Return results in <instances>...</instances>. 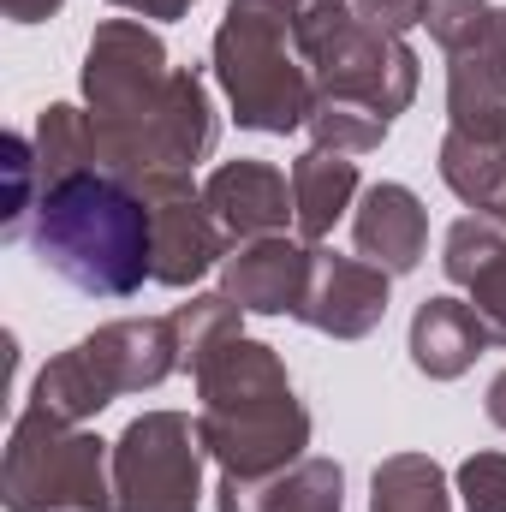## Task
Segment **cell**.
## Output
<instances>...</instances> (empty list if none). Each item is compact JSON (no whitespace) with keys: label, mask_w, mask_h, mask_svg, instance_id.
Segmentation results:
<instances>
[{"label":"cell","mask_w":506,"mask_h":512,"mask_svg":"<svg viewBox=\"0 0 506 512\" xmlns=\"http://www.w3.org/2000/svg\"><path fill=\"white\" fill-rule=\"evenodd\" d=\"M30 251L84 298H131L143 280H155L149 203L114 173H78L42 191L30 215Z\"/></svg>","instance_id":"obj_1"},{"label":"cell","mask_w":506,"mask_h":512,"mask_svg":"<svg viewBox=\"0 0 506 512\" xmlns=\"http://www.w3.org/2000/svg\"><path fill=\"white\" fill-rule=\"evenodd\" d=\"M197 435L221 477H274L304 459L310 411L262 340H233L197 370Z\"/></svg>","instance_id":"obj_2"},{"label":"cell","mask_w":506,"mask_h":512,"mask_svg":"<svg viewBox=\"0 0 506 512\" xmlns=\"http://www.w3.org/2000/svg\"><path fill=\"white\" fill-rule=\"evenodd\" d=\"M173 370H179L173 322L167 316H126V322H108V328L84 334L60 358H48V370L30 387V405L48 411V417H60V423H78L84 429L120 393L161 387Z\"/></svg>","instance_id":"obj_3"},{"label":"cell","mask_w":506,"mask_h":512,"mask_svg":"<svg viewBox=\"0 0 506 512\" xmlns=\"http://www.w3.org/2000/svg\"><path fill=\"white\" fill-rule=\"evenodd\" d=\"M6 512H114V447L48 411H24L0 459Z\"/></svg>","instance_id":"obj_4"},{"label":"cell","mask_w":506,"mask_h":512,"mask_svg":"<svg viewBox=\"0 0 506 512\" xmlns=\"http://www.w3.org/2000/svg\"><path fill=\"white\" fill-rule=\"evenodd\" d=\"M215 78L245 131L286 137L316 108V78L298 60L292 36L251 6H227V18L215 30Z\"/></svg>","instance_id":"obj_5"},{"label":"cell","mask_w":506,"mask_h":512,"mask_svg":"<svg viewBox=\"0 0 506 512\" xmlns=\"http://www.w3.org/2000/svg\"><path fill=\"white\" fill-rule=\"evenodd\" d=\"M203 435L185 411H143L114 441V512H197Z\"/></svg>","instance_id":"obj_6"},{"label":"cell","mask_w":506,"mask_h":512,"mask_svg":"<svg viewBox=\"0 0 506 512\" xmlns=\"http://www.w3.org/2000/svg\"><path fill=\"white\" fill-rule=\"evenodd\" d=\"M173 66L155 30H143L137 18H108L96 24L90 48H84V102L102 126H131L143 120L161 90H167Z\"/></svg>","instance_id":"obj_7"},{"label":"cell","mask_w":506,"mask_h":512,"mask_svg":"<svg viewBox=\"0 0 506 512\" xmlns=\"http://www.w3.org/2000/svg\"><path fill=\"white\" fill-rule=\"evenodd\" d=\"M316 96H346L376 108L381 120H399L417 96V54L405 48V36H387L376 24L352 18L316 60H310Z\"/></svg>","instance_id":"obj_8"},{"label":"cell","mask_w":506,"mask_h":512,"mask_svg":"<svg viewBox=\"0 0 506 512\" xmlns=\"http://www.w3.org/2000/svg\"><path fill=\"white\" fill-rule=\"evenodd\" d=\"M149 203V233H155V280L185 292L197 286L215 262H227V233L203 203V185L191 173H143L131 185Z\"/></svg>","instance_id":"obj_9"},{"label":"cell","mask_w":506,"mask_h":512,"mask_svg":"<svg viewBox=\"0 0 506 512\" xmlns=\"http://www.w3.org/2000/svg\"><path fill=\"white\" fill-rule=\"evenodd\" d=\"M387 280L376 262L364 256H334V251H310V286L298 304V322L328 334V340H364L376 334L387 316Z\"/></svg>","instance_id":"obj_10"},{"label":"cell","mask_w":506,"mask_h":512,"mask_svg":"<svg viewBox=\"0 0 506 512\" xmlns=\"http://www.w3.org/2000/svg\"><path fill=\"white\" fill-rule=\"evenodd\" d=\"M203 203L209 215L221 221L227 245H251V239H274L286 227H298V209H292V173L268 167V161H221L209 179H203Z\"/></svg>","instance_id":"obj_11"},{"label":"cell","mask_w":506,"mask_h":512,"mask_svg":"<svg viewBox=\"0 0 506 512\" xmlns=\"http://www.w3.org/2000/svg\"><path fill=\"white\" fill-rule=\"evenodd\" d=\"M310 251L304 239H251L221 262V292L245 310V316H298L304 286H310Z\"/></svg>","instance_id":"obj_12"},{"label":"cell","mask_w":506,"mask_h":512,"mask_svg":"<svg viewBox=\"0 0 506 512\" xmlns=\"http://www.w3.org/2000/svg\"><path fill=\"white\" fill-rule=\"evenodd\" d=\"M352 239H358V256L376 262L381 274H411L423 262V251H429V209L417 203L411 185L381 179V185H370L358 197Z\"/></svg>","instance_id":"obj_13"},{"label":"cell","mask_w":506,"mask_h":512,"mask_svg":"<svg viewBox=\"0 0 506 512\" xmlns=\"http://www.w3.org/2000/svg\"><path fill=\"white\" fill-rule=\"evenodd\" d=\"M221 512H346V471L334 459L304 453L274 477H221Z\"/></svg>","instance_id":"obj_14"},{"label":"cell","mask_w":506,"mask_h":512,"mask_svg":"<svg viewBox=\"0 0 506 512\" xmlns=\"http://www.w3.org/2000/svg\"><path fill=\"white\" fill-rule=\"evenodd\" d=\"M489 346L483 316L471 310V298H423L411 316V364L429 382H459Z\"/></svg>","instance_id":"obj_15"},{"label":"cell","mask_w":506,"mask_h":512,"mask_svg":"<svg viewBox=\"0 0 506 512\" xmlns=\"http://www.w3.org/2000/svg\"><path fill=\"white\" fill-rule=\"evenodd\" d=\"M358 203V155H334V149H304L292 161V209H298V239L322 245L340 215Z\"/></svg>","instance_id":"obj_16"},{"label":"cell","mask_w":506,"mask_h":512,"mask_svg":"<svg viewBox=\"0 0 506 512\" xmlns=\"http://www.w3.org/2000/svg\"><path fill=\"white\" fill-rule=\"evenodd\" d=\"M447 131L506 143V72H495L483 54H453L447 66Z\"/></svg>","instance_id":"obj_17"},{"label":"cell","mask_w":506,"mask_h":512,"mask_svg":"<svg viewBox=\"0 0 506 512\" xmlns=\"http://www.w3.org/2000/svg\"><path fill=\"white\" fill-rule=\"evenodd\" d=\"M30 143H36L42 191L66 185V179H78V173H102V161H96V120H90V108H72V102L42 108V120H36V131H30Z\"/></svg>","instance_id":"obj_18"},{"label":"cell","mask_w":506,"mask_h":512,"mask_svg":"<svg viewBox=\"0 0 506 512\" xmlns=\"http://www.w3.org/2000/svg\"><path fill=\"white\" fill-rule=\"evenodd\" d=\"M441 179H447V191L465 209L495 221L501 191H506V143H477L465 131H447L441 137Z\"/></svg>","instance_id":"obj_19"},{"label":"cell","mask_w":506,"mask_h":512,"mask_svg":"<svg viewBox=\"0 0 506 512\" xmlns=\"http://www.w3.org/2000/svg\"><path fill=\"white\" fill-rule=\"evenodd\" d=\"M370 512H453V489L429 453H393L376 465Z\"/></svg>","instance_id":"obj_20"},{"label":"cell","mask_w":506,"mask_h":512,"mask_svg":"<svg viewBox=\"0 0 506 512\" xmlns=\"http://www.w3.org/2000/svg\"><path fill=\"white\" fill-rule=\"evenodd\" d=\"M173 340H179V370H203L221 346H233L239 334H245V310L227 298V292H203V298H191V304H179L173 316Z\"/></svg>","instance_id":"obj_21"},{"label":"cell","mask_w":506,"mask_h":512,"mask_svg":"<svg viewBox=\"0 0 506 512\" xmlns=\"http://www.w3.org/2000/svg\"><path fill=\"white\" fill-rule=\"evenodd\" d=\"M233 6H251V12H262V18H274V24L292 36V48H298L304 66L358 18L352 0H233Z\"/></svg>","instance_id":"obj_22"},{"label":"cell","mask_w":506,"mask_h":512,"mask_svg":"<svg viewBox=\"0 0 506 512\" xmlns=\"http://www.w3.org/2000/svg\"><path fill=\"white\" fill-rule=\"evenodd\" d=\"M387 126L393 120H381L376 108L346 102V96H316V108L304 120V131L316 137V149H334V155H370V149H381Z\"/></svg>","instance_id":"obj_23"},{"label":"cell","mask_w":506,"mask_h":512,"mask_svg":"<svg viewBox=\"0 0 506 512\" xmlns=\"http://www.w3.org/2000/svg\"><path fill=\"white\" fill-rule=\"evenodd\" d=\"M0 167H6V209H0V233H6V239H18V233H24V221H30V215H36V203H42L36 143L12 131V137L0 143Z\"/></svg>","instance_id":"obj_24"},{"label":"cell","mask_w":506,"mask_h":512,"mask_svg":"<svg viewBox=\"0 0 506 512\" xmlns=\"http://www.w3.org/2000/svg\"><path fill=\"white\" fill-rule=\"evenodd\" d=\"M506 251V227L501 221H489V215H465V221H453L447 227V251H441V268H447V280L453 286H471L495 256Z\"/></svg>","instance_id":"obj_25"},{"label":"cell","mask_w":506,"mask_h":512,"mask_svg":"<svg viewBox=\"0 0 506 512\" xmlns=\"http://www.w3.org/2000/svg\"><path fill=\"white\" fill-rule=\"evenodd\" d=\"M489 18H495L489 0H423V24H429V36H435L447 54H471V48L483 42Z\"/></svg>","instance_id":"obj_26"},{"label":"cell","mask_w":506,"mask_h":512,"mask_svg":"<svg viewBox=\"0 0 506 512\" xmlns=\"http://www.w3.org/2000/svg\"><path fill=\"white\" fill-rule=\"evenodd\" d=\"M465 512H506V453H471L459 465Z\"/></svg>","instance_id":"obj_27"},{"label":"cell","mask_w":506,"mask_h":512,"mask_svg":"<svg viewBox=\"0 0 506 512\" xmlns=\"http://www.w3.org/2000/svg\"><path fill=\"white\" fill-rule=\"evenodd\" d=\"M471 292V310L483 316V328H489V346H506V251L465 286Z\"/></svg>","instance_id":"obj_28"},{"label":"cell","mask_w":506,"mask_h":512,"mask_svg":"<svg viewBox=\"0 0 506 512\" xmlns=\"http://www.w3.org/2000/svg\"><path fill=\"white\" fill-rule=\"evenodd\" d=\"M364 24H376L387 36H405L411 24H423V0H352Z\"/></svg>","instance_id":"obj_29"},{"label":"cell","mask_w":506,"mask_h":512,"mask_svg":"<svg viewBox=\"0 0 506 512\" xmlns=\"http://www.w3.org/2000/svg\"><path fill=\"white\" fill-rule=\"evenodd\" d=\"M471 54H483L495 72H506V6H495V18H489V30H483V42L471 48Z\"/></svg>","instance_id":"obj_30"},{"label":"cell","mask_w":506,"mask_h":512,"mask_svg":"<svg viewBox=\"0 0 506 512\" xmlns=\"http://www.w3.org/2000/svg\"><path fill=\"white\" fill-rule=\"evenodd\" d=\"M66 0H0V12L12 18V24H42V18H54Z\"/></svg>","instance_id":"obj_31"},{"label":"cell","mask_w":506,"mask_h":512,"mask_svg":"<svg viewBox=\"0 0 506 512\" xmlns=\"http://www.w3.org/2000/svg\"><path fill=\"white\" fill-rule=\"evenodd\" d=\"M108 6H126L137 18H185L197 0H108Z\"/></svg>","instance_id":"obj_32"},{"label":"cell","mask_w":506,"mask_h":512,"mask_svg":"<svg viewBox=\"0 0 506 512\" xmlns=\"http://www.w3.org/2000/svg\"><path fill=\"white\" fill-rule=\"evenodd\" d=\"M489 423H495V429H506V370L489 382Z\"/></svg>","instance_id":"obj_33"},{"label":"cell","mask_w":506,"mask_h":512,"mask_svg":"<svg viewBox=\"0 0 506 512\" xmlns=\"http://www.w3.org/2000/svg\"><path fill=\"white\" fill-rule=\"evenodd\" d=\"M495 221H501V227H506V191H501V209H495Z\"/></svg>","instance_id":"obj_34"}]
</instances>
